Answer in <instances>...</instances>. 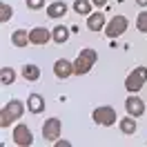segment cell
Masks as SVG:
<instances>
[{
	"instance_id": "6da1fadb",
	"label": "cell",
	"mask_w": 147,
	"mask_h": 147,
	"mask_svg": "<svg viewBox=\"0 0 147 147\" xmlns=\"http://www.w3.org/2000/svg\"><path fill=\"white\" fill-rule=\"evenodd\" d=\"M22 114H25V102L22 100H9L2 105V109H0V127L7 129L11 123H16V120L22 118Z\"/></svg>"
},
{
	"instance_id": "7a4b0ae2",
	"label": "cell",
	"mask_w": 147,
	"mask_h": 147,
	"mask_svg": "<svg viewBox=\"0 0 147 147\" xmlns=\"http://www.w3.org/2000/svg\"><path fill=\"white\" fill-rule=\"evenodd\" d=\"M98 60V54H96V49H89V47H85L83 51L78 54V58L74 60V74L76 76H83L92 69L94 65Z\"/></svg>"
},
{
	"instance_id": "3957f363",
	"label": "cell",
	"mask_w": 147,
	"mask_h": 147,
	"mask_svg": "<svg viewBox=\"0 0 147 147\" xmlns=\"http://www.w3.org/2000/svg\"><path fill=\"white\" fill-rule=\"evenodd\" d=\"M147 83V67H136V69H131L127 74V78H125V89L129 94H138Z\"/></svg>"
},
{
	"instance_id": "277c9868",
	"label": "cell",
	"mask_w": 147,
	"mask_h": 147,
	"mask_svg": "<svg viewBox=\"0 0 147 147\" xmlns=\"http://www.w3.org/2000/svg\"><path fill=\"white\" fill-rule=\"evenodd\" d=\"M92 118L96 125H102V127H111L116 120H118V116H116V109L114 107H109V105H102V107H96L92 114Z\"/></svg>"
},
{
	"instance_id": "5b68a950",
	"label": "cell",
	"mask_w": 147,
	"mask_h": 147,
	"mask_svg": "<svg viewBox=\"0 0 147 147\" xmlns=\"http://www.w3.org/2000/svg\"><path fill=\"white\" fill-rule=\"evenodd\" d=\"M60 129H63L60 118H56V116L47 118L45 125H42V138H45V143H56L60 138Z\"/></svg>"
},
{
	"instance_id": "8992f818",
	"label": "cell",
	"mask_w": 147,
	"mask_h": 147,
	"mask_svg": "<svg viewBox=\"0 0 147 147\" xmlns=\"http://www.w3.org/2000/svg\"><path fill=\"white\" fill-rule=\"evenodd\" d=\"M127 27H129V20L125 18V16H114V18L105 25V34H107V38H118L127 31Z\"/></svg>"
},
{
	"instance_id": "52a82bcc",
	"label": "cell",
	"mask_w": 147,
	"mask_h": 147,
	"mask_svg": "<svg viewBox=\"0 0 147 147\" xmlns=\"http://www.w3.org/2000/svg\"><path fill=\"white\" fill-rule=\"evenodd\" d=\"M13 143L18 147H31L34 145V134H31V129L25 125V123H18L16 127H13Z\"/></svg>"
},
{
	"instance_id": "ba28073f",
	"label": "cell",
	"mask_w": 147,
	"mask_h": 147,
	"mask_svg": "<svg viewBox=\"0 0 147 147\" xmlns=\"http://www.w3.org/2000/svg\"><path fill=\"white\" fill-rule=\"evenodd\" d=\"M125 109H127L129 116L140 118V116L145 114V102H143V98H138L136 94H129L127 100H125Z\"/></svg>"
},
{
	"instance_id": "9c48e42d",
	"label": "cell",
	"mask_w": 147,
	"mask_h": 147,
	"mask_svg": "<svg viewBox=\"0 0 147 147\" xmlns=\"http://www.w3.org/2000/svg\"><path fill=\"white\" fill-rule=\"evenodd\" d=\"M54 74H56V78H60V80L69 78V76L74 74V63L67 60V58H58V60L54 63Z\"/></svg>"
},
{
	"instance_id": "30bf717a",
	"label": "cell",
	"mask_w": 147,
	"mask_h": 147,
	"mask_svg": "<svg viewBox=\"0 0 147 147\" xmlns=\"http://www.w3.org/2000/svg\"><path fill=\"white\" fill-rule=\"evenodd\" d=\"M29 40H31V45H47L49 40H54V36L45 27H34L29 31Z\"/></svg>"
},
{
	"instance_id": "8fae6325",
	"label": "cell",
	"mask_w": 147,
	"mask_h": 147,
	"mask_svg": "<svg viewBox=\"0 0 147 147\" xmlns=\"http://www.w3.org/2000/svg\"><path fill=\"white\" fill-rule=\"evenodd\" d=\"M105 25H107V20H105V13H100V9L96 11V13L87 16V27L92 29V31H102Z\"/></svg>"
},
{
	"instance_id": "7c38bea8",
	"label": "cell",
	"mask_w": 147,
	"mask_h": 147,
	"mask_svg": "<svg viewBox=\"0 0 147 147\" xmlns=\"http://www.w3.org/2000/svg\"><path fill=\"white\" fill-rule=\"evenodd\" d=\"M11 45L18 47V49L31 45V40H29V31H27V29H16V31L11 34Z\"/></svg>"
},
{
	"instance_id": "4fadbf2b",
	"label": "cell",
	"mask_w": 147,
	"mask_h": 147,
	"mask_svg": "<svg viewBox=\"0 0 147 147\" xmlns=\"http://www.w3.org/2000/svg\"><path fill=\"white\" fill-rule=\"evenodd\" d=\"M118 127L123 134H127V136H131V134H136V129H138V123L134 116H125V118H118Z\"/></svg>"
},
{
	"instance_id": "5bb4252c",
	"label": "cell",
	"mask_w": 147,
	"mask_h": 147,
	"mask_svg": "<svg viewBox=\"0 0 147 147\" xmlns=\"http://www.w3.org/2000/svg\"><path fill=\"white\" fill-rule=\"evenodd\" d=\"M27 109L31 114H40V111L45 109V98L40 96V94H29L27 98Z\"/></svg>"
},
{
	"instance_id": "9a60e30c",
	"label": "cell",
	"mask_w": 147,
	"mask_h": 147,
	"mask_svg": "<svg viewBox=\"0 0 147 147\" xmlns=\"http://www.w3.org/2000/svg\"><path fill=\"white\" fill-rule=\"evenodd\" d=\"M65 13H67V5H65L63 0H56V2H51L47 7V16L49 18H63Z\"/></svg>"
},
{
	"instance_id": "2e32d148",
	"label": "cell",
	"mask_w": 147,
	"mask_h": 147,
	"mask_svg": "<svg viewBox=\"0 0 147 147\" xmlns=\"http://www.w3.org/2000/svg\"><path fill=\"white\" fill-rule=\"evenodd\" d=\"M51 36H54V42L56 45H63L69 40V29L65 27V25H58V27L51 29Z\"/></svg>"
},
{
	"instance_id": "e0dca14e",
	"label": "cell",
	"mask_w": 147,
	"mask_h": 147,
	"mask_svg": "<svg viewBox=\"0 0 147 147\" xmlns=\"http://www.w3.org/2000/svg\"><path fill=\"white\" fill-rule=\"evenodd\" d=\"M22 78H25V80H31V83L38 80V78H40V67L34 65V63L25 65V67H22Z\"/></svg>"
},
{
	"instance_id": "ac0fdd59",
	"label": "cell",
	"mask_w": 147,
	"mask_h": 147,
	"mask_svg": "<svg viewBox=\"0 0 147 147\" xmlns=\"http://www.w3.org/2000/svg\"><path fill=\"white\" fill-rule=\"evenodd\" d=\"M92 7H94L92 0H74V11L80 13V16H89V13H94Z\"/></svg>"
},
{
	"instance_id": "d6986e66",
	"label": "cell",
	"mask_w": 147,
	"mask_h": 147,
	"mask_svg": "<svg viewBox=\"0 0 147 147\" xmlns=\"http://www.w3.org/2000/svg\"><path fill=\"white\" fill-rule=\"evenodd\" d=\"M13 80H16V71H13L11 67H2V69H0V83L2 85H13Z\"/></svg>"
},
{
	"instance_id": "ffe728a7",
	"label": "cell",
	"mask_w": 147,
	"mask_h": 147,
	"mask_svg": "<svg viewBox=\"0 0 147 147\" xmlns=\"http://www.w3.org/2000/svg\"><path fill=\"white\" fill-rule=\"evenodd\" d=\"M136 29H138V31H143V34H147V9H143L136 16Z\"/></svg>"
},
{
	"instance_id": "44dd1931",
	"label": "cell",
	"mask_w": 147,
	"mask_h": 147,
	"mask_svg": "<svg viewBox=\"0 0 147 147\" xmlns=\"http://www.w3.org/2000/svg\"><path fill=\"white\" fill-rule=\"evenodd\" d=\"M11 16H13V9H11L7 2H2V5H0V20H2V22H7Z\"/></svg>"
},
{
	"instance_id": "7402d4cb",
	"label": "cell",
	"mask_w": 147,
	"mask_h": 147,
	"mask_svg": "<svg viewBox=\"0 0 147 147\" xmlns=\"http://www.w3.org/2000/svg\"><path fill=\"white\" fill-rule=\"evenodd\" d=\"M27 7L29 9H42L45 7V0H27Z\"/></svg>"
},
{
	"instance_id": "603a6c76",
	"label": "cell",
	"mask_w": 147,
	"mask_h": 147,
	"mask_svg": "<svg viewBox=\"0 0 147 147\" xmlns=\"http://www.w3.org/2000/svg\"><path fill=\"white\" fill-rule=\"evenodd\" d=\"M92 2H94V7H98V9H102L107 5V0H92Z\"/></svg>"
},
{
	"instance_id": "cb8c5ba5",
	"label": "cell",
	"mask_w": 147,
	"mask_h": 147,
	"mask_svg": "<svg viewBox=\"0 0 147 147\" xmlns=\"http://www.w3.org/2000/svg\"><path fill=\"white\" fill-rule=\"evenodd\" d=\"M54 145H56V147H69L71 143H69V140H56Z\"/></svg>"
},
{
	"instance_id": "d4e9b609",
	"label": "cell",
	"mask_w": 147,
	"mask_h": 147,
	"mask_svg": "<svg viewBox=\"0 0 147 147\" xmlns=\"http://www.w3.org/2000/svg\"><path fill=\"white\" fill-rule=\"evenodd\" d=\"M136 5L138 7H147V0H136Z\"/></svg>"
}]
</instances>
